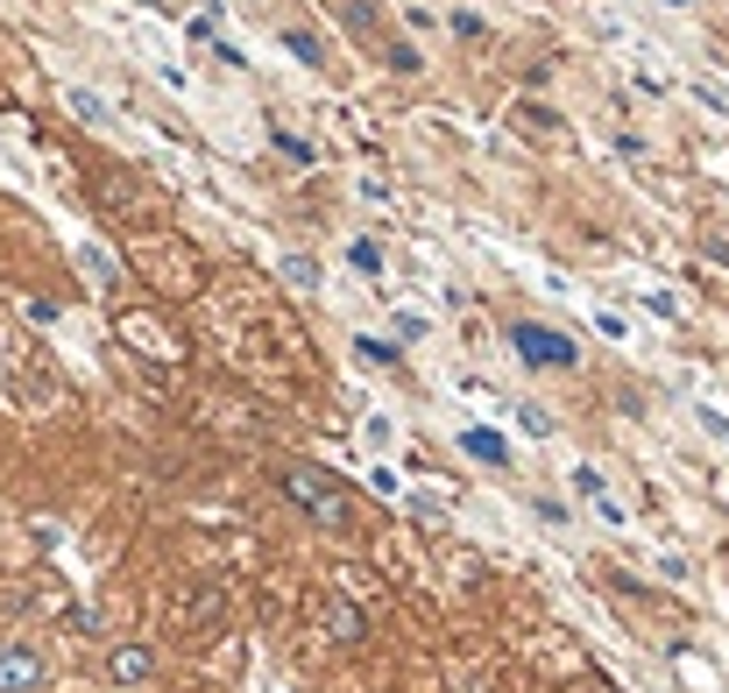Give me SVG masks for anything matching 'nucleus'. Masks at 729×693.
<instances>
[{"label":"nucleus","mask_w":729,"mask_h":693,"mask_svg":"<svg viewBox=\"0 0 729 693\" xmlns=\"http://www.w3.org/2000/svg\"><path fill=\"white\" fill-rule=\"evenodd\" d=\"M283 495H291L304 516H319V524H348V489H340L333 474H319V468H283Z\"/></svg>","instance_id":"nucleus-1"},{"label":"nucleus","mask_w":729,"mask_h":693,"mask_svg":"<svg viewBox=\"0 0 729 693\" xmlns=\"http://www.w3.org/2000/svg\"><path fill=\"white\" fill-rule=\"evenodd\" d=\"M136 262L149 269V277H163V291H170V298H191V291L206 283L199 255H191V248H178V241H136Z\"/></svg>","instance_id":"nucleus-2"},{"label":"nucleus","mask_w":729,"mask_h":693,"mask_svg":"<svg viewBox=\"0 0 729 693\" xmlns=\"http://www.w3.org/2000/svg\"><path fill=\"white\" fill-rule=\"evenodd\" d=\"M510 346H517V361L525 369H573L581 361V346H573L567 333H552V325H510Z\"/></svg>","instance_id":"nucleus-3"},{"label":"nucleus","mask_w":729,"mask_h":693,"mask_svg":"<svg viewBox=\"0 0 729 693\" xmlns=\"http://www.w3.org/2000/svg\"><path fill=\"white\" fill-rule=\"evenodd\" d=\"M121 340L136 346V354H157V361H184V340L170 333L157 312H121Z\"/></svg>","instance_id":"nucleus-4"},{"label":"nucleus","mask_w":729,"mask_h":693,"mask_svg":"<svg viewBox=\"0 0 729 693\" xmlns=\"http://www.w3.org/2000/svg\"><path fill=\"white\" fill-rule=\"evenodd\" d=\"M43 686V659L29 644H0V693H36Z\"/></svg>","instance_id":"nucleus-5"},{"label":"nucleus","mask_w":729,"mask_h":693,"mask_svg":"<svg viewBox=\"0 0 729 693\" xmlns=\"http://www.w3.org/2000/svg\"><path fill=\"white\" fill-rule=\"evenodd\" d=\"M149 672H157V651H149V644H113V651H107V680L121 686V693L142 686Z\"/></svg>","instance_id":"nucleus-6"},{"label":"nucleus","mask_w":729,"mask_h":693,"mask_svg":"<svg viewBox=\"0 0 729 693\" xmlns=\"http://www.w3.org/2000/svg\"><path fill=\"white\" fill-rule=\"evenodd\" d=\"M319 615H326V630H333L340 644H361V637H369L361 609H354V602H340V594H326V602H319Z\"/></svg>","instance_id":"nucleus-7"},{"label":"nucleus","mask_w":729,"mask_h":693,"mask_svg":"<svg viewBox=\"0 0 729 693\" xmlns=\"http://www.w3.org/2000/svg\"><path fill=\"white\" fill-rule=\"evenodd\" d=\"M460 446H468L482 468H510V446H503V432H482V425H468L460 432Z\"/></svg>","instance_id":"nucleus-8"},{"label":"nucleus","mask_w":729,"mask_h":693,"mask_svg":"<svg viewBox=\"0 0 729 693\" xmlns=\"http://www.w3.org/2000/svg\"><path fill=\"white\" fill-rule=\"evenodd\" d=\"M178 623H184V630H206V623H220V587H199V594H184V602H178Z\"/></svg>","instance_id":"nucleus-9"},{"label":"nucleus","mask_w":729,"mask_h":693,"mask_svg":"<svg viewBox=\"0 0 729 693\" xmlns=\"http://www.w3.org/2000/svg\"><path fill=\"white\" fill-rule=\"evenodd\" d=\"M573 489H581V495H588V503H595V510H602V516H609V524H623V510H617V503H609V489H602V474H595V468H573Z\"/></svg>","instance_id":"nucleus-10"},{"label":"nucleus","mask_w":729,"mask_h":693,"mask_svg":"<svg viewBox=\"0 0 729 693\" xmlns=\"http://www.w3.org/2000/svg\"><path fill=\"white\" fill-rule=\"evenodd\" d=\"M283 43H291L304 64H326V50H319V36H304V29H283Z\"/></svg>","instance_id":"nucleus-11"},{"label":"nucleus","mask_w":729,"mask_h":693,"mask_svg":"<svg viewBox=\"0 0 729 693\" xmlns=\"http://www.w3.org/2000/svg\"><path fill=\"white\" fill-rule=\"evenodd\" d=\"M348 262L361 269V277H376V269H382V248H376V241H354V248H348Z\"/></svg>","instance_id":"nucleus-12"},{"label":"nucleus","mask_w":729,"mask_h":693,"mask_svg":"<svg viewBox=\"0 0 729 693\" xmlns=\"http://www.w3.org/2000/svg\"><path fill=\"white\" fill-rule=\"evenodd\" d=\"M382 57H390V71H405V79H411V71H418V64H426V57H418L411 43H390V50H382Z\"/></svg>","instance_id":"nucleus-13"},{"label":"nucleus","mask_w":729,"mask_h":693,"mask_svg":"<svg viewBox=\"0 0 729 693\" xmlns=\"http://www.w3.org/2000/svg\"><path fill=\"white\" fill-rule=\"evenodd\" d=\"M283 277H291V283H298V291H312V283H319V269H312V262H304V255H291V262H283Z\"/></svg>","instance_id":"nucleus-14"},{"label":"nucleus","mask_w":729,"mask_h":693,"mask_svg":"<svg viewBox=\"0 0 729 693\" xmlns=\"http://www.w3.org/2000/svg\"><path fill=\"white\" fill-rule=\"evenodd\" d=\"M71 113H79V121H107V107L92 100V92H71Z\"/></svg>","instance_id":"nucleus-15"},{"label":"nucleus","mask_w":729,"mask_h":693,"mask_svg":"<svg viewBox=\"0 0 729 693\" xmlns=\"http://www.w3.org/2000/svg\"><path fill=\"white\" fill-rule=\"evenodd\" d=\"M79 262H86V277H100V283H107V277H113V262H107V255H100V248H86V255H79Z\"/></svg>","instance_id":"nucleus-16"},{"label":"nucleus","mask_w":729,"mask_h":693,"mask_svg":"<svg viewBox=\"0 0 729 693\" xmlns=\"http://www.w3.org/2000/svg\"><path fill=\"white\" fill-rule=\"evenodd\" d=\"M673 8H687V0H673Z\"/></svg>","instance_id":"nucleus-17"}]
</instances>
